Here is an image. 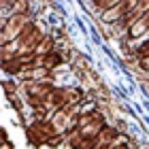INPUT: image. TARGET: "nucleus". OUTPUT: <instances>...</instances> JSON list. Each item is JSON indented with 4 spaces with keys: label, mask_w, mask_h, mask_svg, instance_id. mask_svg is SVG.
Instances as JSON below:
<instances>
[{
    "label": "nucleus",
    "mask_w": 149,
    "mask_h": 149,
    "mask_svg": "<svg viewBox=\"0 0 149 149\" xmlns=\"http://www.w3.org/2000/svg\"><path fill=\"white\" fill-rule=\"evenodd\" d=\"M40 38H43V32H40V28L32 22L26 24V28L22 30V34L17 36V47L19 51L17 53H26V51H36V47L40 43Z\"/></svg>",
    "instance_id": "obj_2"
},
{
    "label": "nucleus",
    "mask_w": 149,
    "mask_h": 149,
    "mask_svg": "<svg viewBox=\"0 0 149 149\" xmlns=\"http://www.w3.org/2000/svg\"><path fill=\"white\" fill-rule=\"evenodd\" d=\"M113 149H130V145H128V143H121V141H119V143L113 145Z\"/></svg>",
    "instance_id": "obj_15"
},
{
    "label": "nucleus",
    "mask_w": 149,
    "mask_h": 149,
    "mask_svg": "<svg viewBox=\"0 0 149 149\" xmlns=\"http://www.w3.org/2000/svg\"><path fill=\"white\" fill-rule=\"evenodd\" d=\"M98 147V136H90V134H83L77 143L70 149H96Z\"/></svg>",
    "instance_id": "obj_10"
},
{
    "label": "nucleus",
    "mask_w": 149,
    "mask_h": 149,
    "mask_svg": "<svg viewBox=\"0 0 149 149\" xmlns=\"http://www.w3.org/2000/svg\"><path fill=\"white\" fill-rule=\"evenodd\" d=\"M119 136H121V132L115 126H104L102 130H100V134H98V143H102V145H115V143H119Z\"/></svg>",
    "instance_id": "obj_6"
},
{
    "label": "nucleus",
    "mask_w": 149,
    "mask_h": 149,
    "mask_svg": "<svg viewBox=\"0 0 149 149\" xmlns=\"http://www.w3.org/2000/svg\"><path fill=\"white\" fill-rule=\"evenodd\" d=\"M2 70L9 72V74H22V72H24V62H22V58L15 56V58L6 60V62H2Z\"/></svg>",
    "instance_id": "obj_8"
},
{
    "label": "nucleus",
    "mask_w": 149,
    "mask_h": 149,
    "mask_svg": "<svg viewBox=\"0 0 149 149\" xmlns=\"http://www.w3.org/2000/svg\"><path fill=\"white\" fill-rule=\"evenodd\" d=\"M56 90L51 83V79H43V81H26V94L28 96H38V98H45Z\"/></svg>",
    "instance_id": "obj_3"
},
{
    "label": "nucleus",
    "mask_w": 149,
    "mask_h": 149,
    "mask_svg": "<svg viewBox=\"0 0 149 149\" xmlns=\"http://www.w3.org/2000/svg\"><path fill=\"white\" fill-rule=\"evenodd\" d=\"M49 51H56V38L51 34H43V38H40V43L36 47V56H45Z\"/></svg>",
    "instance_id": "obj_9"
},
{
    "label": "nucleus",
    "mask_w": 149,
    "mask_h": 149,
    "mask_svg": "<svg viewBox=\"0 0 149 149\" xmlns=\"http://www.w3.org/2000/svg\"><path fill=\"white\" fill-rule=\"evenodd\" d=\"M28 13H30V2L28 0H13L11 15H28Z\"/></svg>",
    "instance_id": "obj_11"
},
{
    "label": "nucleus",
    "mask_w": 149,
    "mask_h": 149,
    "mask_svg": "<svg viewBox=\"0 0 149 149\" xmlns=\"http://www.w3.org/2000/svg\"><path fill=\"white\" fill-rule=\"evenodd\" d=\"M68 104V92L66 87H56L49 96H47V109H53V111H60Z\"/></svg>",
    "instance_id": "obj_4"
},
{
    "label": "nucleus",
    "mask_w": 149,
    "mask_h": 149,
    "mask_svg": "<svg viewBox=\"0 0 149 149\" xmlns=\"http://www.w3.org/2000/svg\"><path fill=\"white\" fill-rule=\"evenodd\" d=\"M38 64L53 70L56 66L62 64V56H60V51H49V53H45V56H38Z\"/></svg>",
    "instance_id": "obj_7"
},
{
    "label": "nucleus",
    "mask_w": 149,
    "mask_h": 149,
    "mask_svg": "<svg viewBox=\"0 0 149 149\" xmlns=\"http://www.w3.org/2000/svg\"><path fill=\"white\" fill-rule=\"evenodd\" d=\"M121 0H92V4H94V9H98L100 13H104V11H109L111 6L115 4H119Z\"/></svg>",
    "instance_id": "obj_12"
},
{
    "label": "nucleus",
    "mask_w": 149,
    "mask_h": 149,
    "mask_svg": "<svg viewBox=\"0 0 149 149\" xmlns=\"http://www.w3.org/2000/svg\"><path fill=\"white\" fill-rule=\"evenodd\" d=\"M92 38H94V43H98V45H100V36H98V32H96V30L92 32Z\"/></svg>",
    "instance_id": "obj_16"
},
{
    "label": "nucleus",
    "mask_w": 149,
    "mask_h": 149,
    "mask_svg": "<svg viewBox=\"0 0 149 149\" xmlns=\"http://www.w3.org/2000/svg\"><path fill=\"white\" fill-rule=\"evenodd\" d=\"M139 66H141L145 72H149V56H147V58H141V60H139Z\"/></svg>",
    "instance_id": "obj_14"
},
{
    "label": "nucleus",
    "mask_w": 149,
    "mask_h": 149,
    "mask_svg": "<svg viewBox=\"0 0 149 149\" xmlns=\"http://www.w3.org/2000/svg\"><path fill=\"white\" fill-rule=\"evenodd\" d=\"M143 104H145V109H147V111H149V102H147V100H145V102H143Z\"/></svg>",
    "instance_id": "obj_17"
},
{
    "label": "nucleus",
    "mask_w": 149,
    "mask_h": 149,
    "mask_svg": "<svg viewBox=\"0 0 149 149\" xmlns=\"http://www.w3.org/2000/svg\"><path fill=\"white\" fill-rule=\"evenodd\" d=\"M4 92H9L11 96H13V94L17 92V85H15V83H11V81H6V83H4Z\"/></svg>",
    "instance_id": "obj_13"
},
{
    "label": "nucleus",
    "mask_w": 149,
    "mask_h": 149,
    "mask_svg": "<svg viewBox=\"0 0 149 149\" xmlns=\"http://www.w3.org/2000/svg\"><path fill=\"white\" fill-rule=\"evenodd\" d=\"M28 22H30V13H28V15H9V22L2 19V34H0L2 45L17 40V36L22 34V30L26 28Z\"/></svg>",
    "instance_id": "obj_1"
},
{
    "label": "nucleus",
    "mask_w": 149,
    "mask_h": 149,
    "mask_svg": "<svg viewBox=\"0 0 149 149\" xmlns=\"http://www.w3.org/2000/svg\"><path fill=\"white\" fill-rule=\"evenodd\" d=\"M128 15V9H126V4L124 2H119V4H115L111 6L109 11H104L102 15H100V19H102L104 24H109V26H115V24H119L121 19H124Z\"/></svg>",
    "instance_id": "obj_5"
}]
</instances>
